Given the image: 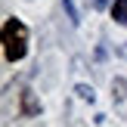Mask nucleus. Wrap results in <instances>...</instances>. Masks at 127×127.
I'll list each match as a JSON object with an SVG mask.
<instances>
[{
  "instance_id": "obj_1",
  "label": "nucleus",
  "mask_w": 127,
  "mask_h": 127,
  "mask_svg": "<svg viewBox=\"0 0 127 127\" xmlns=\"http://www.w3.org/2000/svg\"><path fill=\"white\" fill-rule=\"evenodd\" d=\"M28 53V28L19 19H6L3 22V56L6 62H19Z\"/></svg>"
},
{
  "instance_id": "obj_2",
  "label": "nucleus",
  "mask_w": 127,
  "mask_h": 127,
  "mask_svg": "<svg viewBox=\"0 0 127 127\" xmlns=\"http://www.w3.org/2000/svg\"><path fill=\"white\" fill-rule=\"evenodd\" d=\"M22 112L25 115H37V112H40V102L34 99L31 90H22Z\"/></svg>"
},
{
  "instance_id": "obj_3",
  "label": "nucleus",
  "mask_w": 127,
  "mask_h": 127,
  "mask_svg": "<svg viewBox=\"0 0 127 127\" xmlns=\"http://www.w3.org/2000/svg\"><path fill=\"white\" fill-rule=\"evenodd\" d=\"M112 19L118 25H127V0H115L112 3Z\"/></svg>"
},
{
  "instance_id": "obj_4",
  "label": "nucleus",
  "mask_w": 127,
  "mask_h": 127,
  "mask_svg": "<svg viewBox=\"0 0 127 127\" xmlns=\"http://www.w3.org/2000/svg\"><path fill=\"white\" fill-rule=\"evenodd\" d=\"M78 93H81V99H87V102H93V99H96L93 87H87V84H81V87H78Z\"/></svg>"
},
{
  "instance_id": "obj_5",
  "label": "nucleus",
  "mask_w": 127,
  "mask_h": 127,
  "mask_svg": "<svg viewBox=\"0 0 127 127\" xmlns=\"http://www.w3.org/2000/svg\"><path fill=\"white\" fill-rule=\"evenodd\" d=\"M62 3H65V12H68V19H71V22H78V9H74V3H71V0H62Z\"/></svg>"
},
{
  "instance_id": "obj_6",
  "label": "nucleus",
  "mask_w": 127,
  "mask_h": 127,
  "mask_svg": "<svg viewBox=\"0 0 127 127\" xmlns=\"http://www.w3.org/2000/svg\"><path fill=\"white\" fill-rule=\"evenodd\" d=\"M93 6H96V9H102V6H109V0H93Z\"/></svg>"
}]
</instances>
